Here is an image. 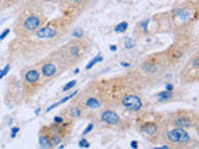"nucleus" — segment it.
<instances>
[{
	"mask_svg": "<svg viewBox=\"0 0 199 149\" xmlns=\"http://www.w3.org/2000/svg\"><path fill=\"white\" fill-rule=\"evenodd\" d=\"M92 129H94V124H89V126H87V128H86V129L84 131L82 136H87V134H89V133H90V132H91Z\"/></svg>",
	"mask_w": 199,
	"mask_h": 149,
	"instance_id": "29",
	"label": "nucleus"
},
{
	"mask_svg": "<svg viewBox=\"0 0 199 149\" xmlns=\"http://www.w3.org/2000/svg\"><path fill=\"white\" fill-rule=\"evenodd\" d=\"M19 131H20V129H19L17 127H14V128H11V137L14 138V137L16 136V133H17Z\"/></svg>",
	"mask_w": 199,
	"mask_h": 149,
	"instance_id": "31",
	"label": "nucleus"
},
{
	"mask_svg": "<svg viewBox=\"0 0 199 149\" xmlns=\"http://www.w3.org/2000/svg\"><path fill=\"white\" fill-rule=\"evenodd\" d=\"M39 113H40V108H37V109L35 111V114H39Z\"/></svg>",
	"mask_w": 199,
	"mask_h": 149,
	"instance_id": "37",
	"label": "nucleus"
},
{
	"mask_svg": "<svg viewBox=\"0 0 199 149\" xmlns=\"http://www.w3.org/2000/svg\"><path fill=\"white\" fill-rule=\"evenodd\" d=\"M101 61H102V56H101V55L99 54L96 57H94V58H92V60L89 62V65L86 66V70H90V68H92V67H94V66H95L97 62H101Z\"/></svg>",
	"mask_w": 199,
	"mask_h": 149,
	"instance_id": "22",
	"label": "nucleus"
},
{
	"mask_svg": "<svg viewBox=\"0 0 199 149\" xmlns=\"http://www.w3.org/2000/svg\"><path fill=\"white\" fill-rule=\"evenodd\" d=\"M9 34H10V29H5V30H4V31L0 34V40H4V39H5V37L9 35Z\"/></svg>",
	"mask_w": 199,
	"mask_h": 149,
	"instance_id": "27",
	"label": "nucleus"
},
{
	"mask_svg": "<svg viewBox=\"0 0 199 149\" xmlns=\"http://www.w3.org/2000/svg\"><path fill=\"white\" fill-rule=\"evenodd\" d=\"M198 19V2L197 0H188L177 4L169 11V26L174 30L183 31L187 25L197 21Z\"/></svg>",
	"mask_w": 199,
	"mask_h": 149,
	"instance_id": "2",
	"label": "nucleus"
},
{
	"mask_svg": "<svg viewBox=\"0 0 199 149\" xmlns=\"http://www.w3.org/2000/svg\"><path fill=\"white\" fill-rule=\"evenodd\" d=\"M24 0H0V9H7L10 6H14L16 4H21Z\"/></svg>",
	"mask_w": 199,
	"mask_h": 149,
	"instance_id": "20",
	"label": "nucleus"
},
{
	"mask_svg": "<svg viewBox=\"0 0 199 149\" xmlns=\"http://www.w3.org/2000/svg\"><path fill=\"white\" fill-rule=\"evenodd\" d=\"M119 105H121L123 108H126L127 111L138 112V111H141L142 107H143V101H142L141 96L132 90V91L127 92V93L121 98Z\"/></svg>",
	"mask_w": 199,
	"mask_h": 149,
	"instance_id": "11",
	"label": "nucleus"
},
{
	"mask_svg": "<svg viewBox=\"0 0 199 149\" xmlns=\"http://www.w3.org/2000/svg\"><path fill=\"white\" fill-rule=\"evenodd\" d=\"M0 11H1V9H0Z\"/></svg>",
	"mask_w": 199,
	"mask_h": 149,
	"instance_id": "38",
	"label": "nucleus"
},
{
	"mask_svg": "<svg viewBox=\"0 0 199 149\" xmlns=\"http://www.w3.org/2000/svg\"><path fill=\"white\" fill-rule=\"evenodd\" d=\"M156 97L159 102H167V101H171L174 97V93H173V91H163V92L157 93Z\"/></svg>",
	"mask_w": 199,
	"mask_h": 149,
	"instance_id": "19",
	"label": "nucleus"
},
{
	"mask_svg": "<svg viewBox=\"0 0 199 149\" xmlns=\"http://www.w3.org/2000/svg\"><path fill=\"white\" fill-rule=\"evenodd\" d=\"M66 67H67L66 62L60 56L59 51H56L50 57H47V58L42 60L41 62H39V67L37 68H39L42 78L51 80L55 76H57L59 73H61L62 71H65Z\"/></svg>",
	"mask_w": 199,
	"mask_h": 149,
	"instance_id": "4",
	"label": "nucleus"
},
{
	"mask_svg": "<svg viewBox=\"0 0 199 149\" xmlns=\"http://www.w3.org/2000/svg\"><path fill=\"white\" fill-rule=\"evenodd\" d=\"M9 70H10V63H7V65H6V66H5V67L0 71V78H2V77H4L7 72H9Z\"/></svg>",
	"mask_w": 199,
	"mask_h": 149,
	"instance_id": "26",
	"label": "nucleus"
},
{
	"mask_svg": "<svg viewBox=\"0 0 199 149\" xmlns=\"http://www.w3.org/2000/svg\"><path fill=\"white\" fill-rule=\"evenodd\" d=\"M89 49L90 46L87 42H85L81 39H77V40H72L67 42L66 45H64L59 50V54L62 57V60L66 62V65L70 66L72 63L81 61L84 56L86 55V52L89 51Z\"/></svg>",
	"mask_w": 199,
	"mask_h": 149,
	"instance_id": "3",
	"label": "nucleus"
},
{
	"mask_svg": "<svg viewBox=\"0 0 199 149\" xmlns=\"http://www.w3.org/2000/svg\"><path fill=\"white\" fill-rule=\"evenodd\" d=\"M67 113H69L67 116L70 118H72V119L80 118L84 114V108H82V106L80 103H76V105H72V106H70L67 108Z\"/></svg>",
	"mask_w": 199,
	"mask_h": 149,
	"instance_id": "17",
	"label": "nucleus"
},
{
	"mask_svg": "<svg viewBox=\"0 0 199 149\" xmlns=\"http://www.w3.org/2000/svg\"><path fill=\"white\" fill-rule=\"evenodd\" d=\"M81 105V103H80ZM84 111L85 109H90V111H96L100 109L102 106H103V100H102V95L101 96H96V95H91V96H87L85 102L81 105Z\"/></svg>",
	"mask_w": 199,
	"mask_h": 149,
	"instance_id": "15",
	"label": "nucleus"
},
{
	"mask_svg": "<svg viewBox=\"0 0 199 149\" xmlns=\"http://www.w3.org/2000/svg\"><path fill=\"white\" fill-rule=\"evenodd\" d=\"M121 65H122L123 67H129V66H131V65H129V63H127V62H122Z\"/></svg>",
	"mask_w": 199,
	"mask_h": 149,
	"instance_id": "34",
	"label": "nucleus"
},
{
	"mask_svg": "<svg viewBox=\"0 0 199 149\" xmlns=\"http://www.w3.org/2000/svg\"><path fill=\"white\" fill-rule=\"evenodd\" d=\"M60 0H24L22 2L25 4H30V5H34V6H37L40 9H42L45 5H50V4H59ZM21 2V4H22Z\"/></svg>",
	"mask_w": 199,
	"mask_h": 149,
	"instance_id": "18",
	"label": "nucleus"
},
{
	"mask_svg": "<svg viewBox=\"0 0 199 149\" xmlns=\"http://www.w3.org/2000/svg\"><path fill=\"white\" fill-rule=\"evenodd\" d=\"M39 143L40 147L44 149H50L52 147L51 138H50V127H42L39 133Z\"/></svg>",
	"mask_w": 199,
	"mask_h": 149,
	"instance_id": "16",
	"label": "nucleus"
},
{
	"mask_svg": "<svg viewBox=\"0 0 199 149\" xmlns=\"http://www.w3.org/2000/svg\"><path fill=\"white\" fill-rule=\"evenodd\" d=\"M166 141L174 144H188L191 142L189 133L183 128H172L166 132Z\"/></svg>",
	"mask_w": 199,
	"mask_h": 149,
	"instance_id": "12",
	"label": "nucleus"
},
{
	"mask_svg": "<svg viewBox=\"0 0 199 149\" xmlns=\"http://www.w3.org/2000/svg\"><path fill=\"white\" fill-rule=\"evenodd\" d=\"M168 123L174 128H192L198 123V114L194 111L179 109L168 116Z\"/></svg>",
	"mask_w": 199,
	"mask_h": 149,
	"instance_id": "7",
	"label": "nucleus"
},
{
	"mask_svg": "<svg viewBox=\"0 0 199 149\" xmlns=\"http://www.w3.org/2000/svg\"><path fill=\"white\" fill-rule=\"evenodd\" d=\"M188 45H189V40L188 36L183 35L181 31L178 34L177 40L173 42V45L164 52V57L168 65H177L183 56L186 55L187 50H188Z\"/></svg>",
	"mask_w": 199,
	"mask_h": 149,
	"instance_id": "5",
	"label": "nucleus"
},
{
	"mask_svg": "<svg viewBox=\"0 0 199 149\" xmlns=\"http://www.w3.org/2000/svg\"><path fill=\"white\" fill-rule=\"evenodd\" d=\"M111 50H112V51H116V50H117V47H116V46H111Z\"/></svg>",
	"mask_w": 199,
	"mask_h": 149,
	"instance_id": "36",
	"label": "nucleus"
},
{
	"mask_svg": "<svg viewBox=\"0 0 199 149\" xmlns=\"http://www.w3.org/2000/svg\"><path fill=\"white\" fill-rule=\"evenodd\" d=\"M99 119L102 123L107 124V126H118L122 122L119 114L117 112L112 111V109H104V111H102L101 114H100Z\"/></svg>",
	"mask_w": 199,
	"mask_h": 149,
	"instance_id": "14",
	"label": "nucleus"
},
{
	"mask_svg": "<svg viewBox=\"0 0 199 149\" xmlns=\"http://www.w3.org/2000/svg\"><path fill=\"white\" fill-rule=\"evenodd\" d=\"M134 46H136L134 40H133V39L127 37V39H126V41H124V47H126V49H133Z\"/></svg>",
	"mask_w": 199,
	"mask_h": 149,
	"instance_id": "23",
	"label": "nucleus"
},
{
	"mask_svg": "<svg viewBox=\"0 0 199 149\" xmlns=\"http://www.w3.org/2000/svg\"><path fill=\"white\" fill-rule=\"evenodd\" d=\"M62 122H64V118H62V117H60V116H56V117L54 118V123L60 124V123H62Z\"/></svg>",
	"mask_w": 199,
	"mask_h": 149,
	"instance_id": "30",
	"label": "nucleus"
},
{
	"mask_svg": "<svg viewBox=\"0 0 199 149\" xmlns=\"http://www.w3.org/2000/svg\"><path fill=\"white\" fill-rule=\"evenodd\" d=\"M154 149H171L168 146H163V147H161V148H154Z\"/></svg>",
	"mask_w": 199,
	"mask_h": 149,
	"instance_id": "35",
	"label": "nucleus"
},
{
	"mask_svg": "<svg viewBox=\"0 0 199 149\" xmlns=\"http://www.w3.org/2000/svg\"><path fill=\"white\" fill-rule=\"evenodd\" d=\"M127 27H128V22H127V21H122V22H119L118 25H116L114 31H116V32H124V31L127 30Z\"/></svg>",
	"mask_w": 199,
	"mask_h": 149,
	"instance_id": "21",
	"label": "nucleus"
},
{
	"mask_svg": "<svg viewBox=\"0 0 199 149\" xmlns=\"http://www.w3.org/2000/svg\"><path fill=\"white\" fill-rule=\"evenodd\" d=\"M167 91H173V86H172L171 83L167 85Z\"/></svg>",
	"mask_w": 199,
	"mask_h": 149,
	"instance_id": "33",
	"label": "nucleus"
},
{
	"mask_svg": "<svg viewBox=\"0 0 199 149\" xmlns=\"http://www.w3.org/2000/svg\"><path fill=\"white\" fill-rule=\"evenodd\" d=\"M199 78V55L196 54L187 66L181 72V81L183 83H194Z\"/></svg>",
	"mask_w": 199,
	"mask_h": 149,
	"instance_id": "10",
	"label": "nucleus"
},
{
	"mask_svg": "<svg viewBox=\"0 0 199 149\" xmlns=\"http://www.w3.org/2000/svg\"><path fill=\"white\" fill-rule=\"evenodd\" d=\"M94 1L95 0H60L57 5L62 12V16L72 21L82 11L90 7Z\"/></svg>",
	"mask_w": 199,
	"mask_h": 149,
	"instance_id": "6",
	"label": "nucleus"
},
{
	"mask_svg": "<svg viewBox=\"0 0 199 149\" xmlns=\"http://www.w3.org/2000/svg\"><path fill=\"white\" fill-rule=\"evenodd\" d=\"M131 147L133 149H137L138 148V143H137L136 141H132V142H131Z\"/></svg>",
	"mask_w": 199,
	"mask_h": 149,
	"instance_id": "32",
	"label": "nucleus"
},
{
	"mask_svg": "<svg viewBox=\"0 0 199 149\" xmlns=\"http://www.w3.org/2000/svg\"><path fill=\"white\" fill-rule=\"evenodd\" d=\"M76 83H77V81H76V80H72V81H70V82H69V83H67V85H66V86H65V87L62 88V92H67L69 90L74 88Z\"/></svg>",
	"mask_w": 199,
	"mask_h": 149,
	"instance_id": "24",
	"label": "nucleus"
},
{
	"mask_svg": "<svg viewBox=\"0 0 199 149\" xmlns=\"http://www.w3.org/2000/svg\"><path fill=\"white\" fill-rule=\"evenodd\" d=\"M138 124H139V126H138L139 131H141L144 136H147V137L156 136V134L158 133V131H159L158 122H156V121H148V119H146L144 117L139 119V123H138Z\"/></svg>",
	"mask_w": 199,
	"mask_h": 149,
	"instance_id": "13",
	"label": "nucleus"
},
{
	"mask_svg": "<svg viewBox=\"0 0 199 149\" xmlns=\"http://www.w3.org/2000/svg\"><path fill=\"white\" fill-rule=\"evenodd\" d=\"M79 146H80L81 148H90V142L86 141V139H81V141L79 142Z\"/></svg>",
	"mask_w": 199,
	"mask_h": 149,
	"instance_id": "25",
	"label": "nucleus"
},
{
	"mask_svg": "<svg viewBox=\"0 0 199 149\" xmlns=\"http://www.w3.org/2000/svg\"><path fill=\"white\" fill-rule=\"evenodd\" d=\"M41 73L37 67H29L22 71V91L25 96H34L41 86Z\"/></svg>",
	"mask_w": 199,
	"mask_h": 149,
	"instance_id": "8",
	"label": "nucleus"
},
{
	"mask_svg": "<svg viewBox=\"0 0 199 149\" xmlns=\"http://www.w3.org/2000/svg\"><path fill=\"white\" fill-rule=\"evenodd\" d=\"M166 62L167 61H166L164 54H153L142 62L141 67L148 75H157L158 72L163 70Z\"/></svg>",
	"mask_w": 199,
	"mask_h": 149,
	"instance_id": "9",
	"label": "nucleus"
},
{
	"mask_svg": "<svg viewBox=\"0 0 199 149\" xmlns=\"http://www.w3.org/2000/svg\"><path fill=\"white\" fill-rule=\"evenodd\" d=\"M72 35H74L75 37L81 39V37H82V30H81V29H77L76 31H74V32H72Z\"/></svg>",
	"mask_w": 199,
	"mask_h": 149,
	"instance_id": "28",
	"label": "nucleus"
},
{
	"mask_svg": "<svg viewBox=\"0 0 199 149\" xmlns=\"http://www.w3.org/2000/svg\"><path fill=\"white\" fill-rule=\"evenodd\" d=\"M47 22V17L42 9L22 2L21 11L15 24V32L19 37L30 35Z\"/></svg>",
	"mask_w": 199,
	"mask_h": 149,
	"instance_id": "1",
	"label": "nucleus"
}]
</instances>
